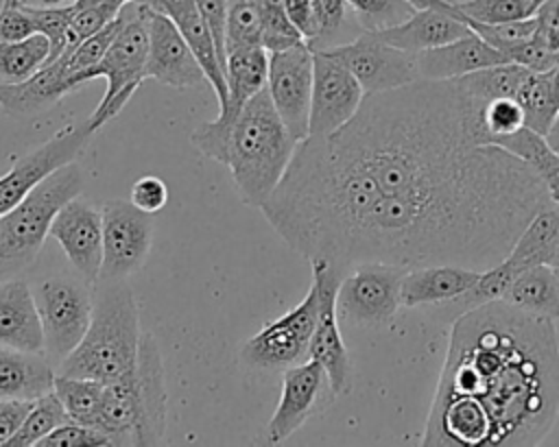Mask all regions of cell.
Wrapping results in <instances>:
<instances>
[{
	"mask_svg": "<svg viewBox=\"0 0 559 447\" xmlns=\"http://www.w3.org/2000/svg\"><path fill=\"white\" fill-rule=\"evenodd\" d=\"M483 107L454 78H419L365 94L328 135L356 220L349 270L360 262L487 270L552 203L526 161L485 142Z\"/></svg>",
	"mask_w": 559,
	"mask_h": 447,
	"instance_id": "obj_1",
	"label": "cell"
},
{
	"mask_svg": "<svg viewBox=\"0 0 559 447\" xmlns=\"http://www.w3.org/2000/svg\"><path fill=\"white\" fill-rule=\"evenodd\" d=\"M559 414L555 321L496 299L452 325L421 445H537Z\"/></svg>",
	"mask_w": 559,
	"mask_h": 447,
	"instance_id": "obj_2",
	"label": "cell"
},
{
	"mask_svg": "<svg viewBox=\"0 0 559 447\" xmlns=\"http://www.w3.org/2000/svg\"><path fill=\"white\" fill-rule=\"evenodd\" d=\"M297 140L282 122L269 89L253 94L234 120L227 168L242 203L260 207L282 181Z\"/></svg>",
	"mask_w": 559,
	"mask_h": 447,
	"instance_id": "obj_3",
	"label": "cell"
},
{
	"mask_svg": "<svg viewBox=\"0 0 559 447\" xmlns=\"http://www.w3.org/2000/svg\"><path fill=\"white\" fill-rule=\"evenodd\" d=\"M94 286L90 327L57 373L107 384L127 375L138 362L140 314L127 281H96Z\"/></svg>",
	"mask_w": 559,
	"mask_h": 447,
	"instance_id": "obj_4",
	"label": "cell"
},
{
	"mask_svg": "<svg viewBox=\"0 0 559 447\" xmlns=\"http://www.w3.org/2000/svg\"><path fill=\"white\" fill-rule=\"evenodd\" d=\"M85 174L76 161L46 177L20 205L0 216V283L17 277L39 255L55 214L81 194Z\"/></svg>",
	"mask_w": 559,
	"mask_h": 447,
	"instance_id": "obj_5",
	"label": "cell"
},
{
	"mask_svg": "<svg viewBox=\"0 0 559 447\" xmlns=\"http://www.w3.org/2000/svg\"><path fill=\"white\" fill-rule=\"evenodd\" d=\"M120 31L98 65L92 68L94 78H105L107 87L87 118L92 129L98 131L105 122L116 118L131 100L140 83L146 78L148 57V7L144 0H133L120 9Z\"/></svg>",
	"mask_w": 559,
	"mask_h": 447,
	"instance_id": "obj_6",
	"label": "cell"
},
{
	"mask_svg": "<svg viewBox=\"0 0 559 447\" xmlns=\"http://www.w3.org/2000/svg\"><path fill=\"white\" fill-rule=\"evenodd\" d=\"M33 297L44 331V353L57 371L90 327L94 288L79 275L48 277L33 286Z\"/></svg>",
	"mask_w": 559,
	"mask_h": 447,
	"instance_id": "obj_7",
	"label": "cell"
},
{
	"mask_svg": "<svg viewBox=\"0 0 559 447\" xmlns=\"http://www.w3.org/2000/svg\"><path fill=\"white\" fill-rule=\"evenodd\" d=\"M408 266L389 262H360L345 273L336 292L338 318L360 325H389L397 314L402 299V279Z\"/></svg>",
	"mask_w": 559,
	"mask_h": 447,
	"instance_id": "obj_8",
	"label": "cell"
},
{
	"mask_svg": "<svg viewBox=\"0 0 559 447\" xmlns=\"http://www.w3.org/2000/svg\"><path fill=\"white\" fill-rule=\"evenodd\" d=\"M319 316V290L314 281L290 312L266 323L240 347V360L251 369L286 371L308 358L310 338Z\"/></svg>",
	"mask_w": 559,
	"mask_h": 447,
	"instance_id": "obj_9",
	"label": "cell"
},
{
	"mask_svg": "<svg viewBox=\"0 0 559 447\" xmlns=\"http://www.w3.org/2000/svg\"><path fill=\"white\" fill-rule=\"evenodd\" d=\"M103 264L98 281H127L148 257L153 218L131 201L114 198L103 207Z\"/></svg>",
	"mask_w": 559,
	"mask_h": 447,
	"instance_id": "obj_10",
	"label": "cell"
},
{
	"mask_svg": "<svg viewBox=\"0 0 559 447\" xmlns=\"http://www.w3.org/2000/svg\"><path fill=\"white\" fill-rule=\"evenodd\" d=\"M323 52L341 61L358 78L365 94L397 89L421 78L417 55L382 41L371 31H362L356 39Z\"/></svg>",
	"mask_w": 559,
	"mask_h": 447,
	"instance_id": "obj_11",
	"label": "cell"
},
{
	"mask_svg": "<svg viewBox=\"0 0 559 447\" xmlns=\"http://www.w3.org/2000/svg\"><path fill=\"white\" fill-rule=\"evenodd\" d=\"M94 133L96 131L92 129L90 120H83L79 124L66 126L41 146L20 157L0 177V216L20 205L55 170L76 161Z\"/></svg>",
	"mask_w": 559,
	"mask_h": 447,
	"instance_id": "obj_12",
	"label": "cell"
},
{
	"mask_svg": "<svg viewBox=\"0 0 559 447\" xmlns=\"http://www.w3.org/2000/svg\"><path fill=\"white\" fill-rule=\"evenodd\" d=\"M312 281L319 290V316L310 338L308 358L317 360L330 382L334 395H345L352 388V362L338 329L336 292L345 273L325 259H310Z\"/></svg>",
	"mask_w": 559,
	"mask_h": 447,
	"instance_id": "obj_13",
	"label": "cell"
},
{
	"mask_svg": "<svg viewBox=\"0 0 559 447\" xmlns=\"http://www.w3.org/2000/svg\"><path fill=\"white\" fill-rule=\"evenodd\" d=\"M314 52L306 41L269 52L266 89L271 100L297 142L308 137L310 98H312Z\"/></svg>",
	"mask_w": 559,
	"mask_h": 447,
	"instance_id": "obj_14",
	"label": "cell"
},
{
	"mask_svg": "<svg viewBox=\"0 0 559 447\" xmlns=\"http://www.w3.org/2000/svg\"><path fill=\"white\" fill-rule=\"evenodd\" d=\"M365 100L358 78L334 57L319 50L312 65L308 135H330L347 124Z\"/></svg>",
	"mask_w": 559,
	"mask_h": 447,
	"instance_id": "obj_15",
	"label": "cell"
},
{
	"mask_svg": "<svg viewBox=\"0 0 559 447\" xmlns=\"http://www.w3.org/2000/svg\"><path fill=\"white\" fill-rule=\"evenodd\" d=\"M325 395H332L323 366L308 358L284 371L282 392L277 408L266 425V440L273 445L290 438L323 403Z\"/></svg>",
	"mask_w": 559,
	"mask_h": 447,
	"instance_id": "obj_16",
	"label": "cell"
},
{
	"mask_svg": "<svg viewBox=\"0 0 559 447\" xmlns=\"http://www.w3.org/2000/svg\"><path fill=\"white\" fill-rule=\"evenodd\" d=\"M50 235L81 279L96 283L103 264V212L74 196L52 218Z\"/></svg>",
	"mask_w": 559,
	"mask_h": 447,
	"instance_id": "obj_17",
	"label": "cell"
},
{
	"mask_svg": "<svg viewBox=\"0 0 559 447\" xmlns=\"http://www.w3.org/2000/svg\"><path fill=\"white\" fill-rule=\"evenodd\" d=\"M144 76L177 89L207 83V76L201 63L197 61L192 48L183 39L177 24L168 15L153 11L151 7H148V57H146Z\"/></svg>",
	"mask_w": 559,
	"mask_h": 447,
	"instance_id": "obj_18",
	"label": "cell"
},
{
	"mask_svg": "<svg viewBox=\"0 0 559 447\" xmlns=\"http://www.w3.org/2000/svg\"><path fill=\"white\" fill-rule=\"evenodd\" d=\"M85 81H90L87 72L68 74L66 59L57 57L24 81L0 83V107L13 118H35Z\"/></svg>",
	"mask_w": 559,
	"mask_h": 447,
	"instance_id": "obj_19",
	"label": "cell"
},
{
	"mask_svg": "<svg viewBox=\"0 0 559 447\" xmlns=\"http://www.w3.org/2000/svg\"><path fill=\"white\" fill-rule=\"evenodd\" d=\"M133 377L140 399L135 445H159L166 434V371L153 334L142 331Z\"/></svg>",
	"mask_w": 559,
	"mask_h": 447,
	"instance_id": "obj_20",
	"label": "cell"
},
{
	"mask_svg": "<svg viewBox=\"0 0 559 447\" xmlns=\"http://www.w3.org/2000/svg\"><path fill=\"white\" fill-rule=\"evenodd\" d=\"M498 63H509V57L485 41L478 33H469L461 39L417 52L419 76L430 81L459 78Z\"/></svg>",
	"mask_w": 559,
	"mask_h": 447,
	"instance_id": "obj_21",
	"label": "cell"
},
{
	"mask_svg": "<svg viewBox=\"0 0 559 447\" xmlns=\"http://www.w3.org/2000/svg\"><path fill=\"white\" fill-rule=\"evenodd\" d=\"M483 270L461 264H428L408 268L402 279L400 299L404 307L452 303L463 297Z\"/></svg>",
	"mask_w": 559,
	"mask_h": 447,
	"instance_id": "obj_22",
	"label": "cell"
},
{
	"mask_svg": "<svg viewBox=\"0 0 559 447\" xmlns=\"http://www.w3.org/2000/svg\"><path fill=\"white\" fill-rule=\"evenodd\" d=\"M0 345L44 353V331L33 288L17 277L0 283Z\"/></svg>",
	"mask_w": 559,
	"mask_h": 447,
	"instance_id": "obj_23",
	"label": "cell"
},
{
	"mask_svg": "<svg viewBox=\"0 0 559 447\" xmlns=\"http://www.w3.org/2000/svg\"><path fill=\"white\" fill-rule=\"evenodd\" d=\"M225 76H227V89H229L227 102L221 105L218 118L212 122L218 131L229 133L242 105L253 94L266 87L269 50L264 46H253V48H240V50L227 52Z\"/></svg>",
	"mask_w": 559,
	"mask_h": 447,
	"instance_id": "obj_24",
	"label": "cell"
},
{
	"mask_svg": "<svg viewBox=\"0 0 559 447\" xmlns=\"http://www.w3.org/2000/svg\"><path fill=\"white\" fill-rule=\"evenodd\" d=\"M474 33L469 24L459 20L456 15L441 11V9H417L408 20H404L397 26L376 31V35L406 52H421L428 48L443 46L448 41L461 39L465 35Z\"/></svg>",
	"mask_w": 559,
	"mask_h": 447,
	"instance_id": "obj_25",
	"label": "cell"
},
{
	"mask_svg": "<svg viewBox=\"0 0 559 447\" xmlns=\"http://www.w3.org/2000/svg\"><path fill=\"white\" fill-rule=\"evenodd\" d=\"M500 262L515 277L522 270L539 264L559 268V205L548 203L542 207L515 238L507 257Z\"/></svg>",
	"mask_w": 559,
	"mask_h": 447,
	"instance_id": "obj_26",
	"label": "cell"
},
{
	"mask_svg": "<svg viewBox=\"0 0 559 447\" xmlns=\"http://www.w3.org/2000/svg\"><path fill=\"white\" fill-rule=\"evenodd\" d=\"M55 366L46 353L0 345V399L33 401L55 386Z\"/></svg>",
	"mask_w": 559,
	"mask_h": 447,
	"instance_id": "obj_27",
	"label": "cell"
},
{
	"mask_svg": "<svg viewBox=\"0 0 559 447\" xmlns=\"http://www.w3.org/2000/svg\"><path fill=\"white\" fill-rule=\"evenodd\" d=\"M502 299L522 312H528L548 321H557L559 318V268L539 264L522 270L513 279V283L509 286Z\"/></svg>",
	"mask_w": 559,
	"mask_h": 447,
	"instance_id": "obj_28",
	"label": "cell"
},
{
	"mask_svg": "<svg viewBox=\"0 0 559 447\" xmlns=\"http://www.w3.org/2000/svg\"><path fill=\"white\" fill-rule=\"evenodd\" d=\"M491 144H498L515 157H520L522 161H526L544 181L550 201L559 205V155L548 146L544 135L528 126H522L513 133L493 137Z\"/></svg>",
	"mask_w": 559,
	"mask_h": 447,
	"instance_id": "obj_29",
	"label": "cell"
},
{
	"mask_svg": "<svg viewBox=\"0 0 559 447\" xmlns=\"http://www.w3.org/2000/svg\"><path fill=\"white\" fill-rule=\"evenodd\" d=\"M528 72H531L528 68L509 61V63H498V65H489V68L469 72L454 81L472 98H476L480 102H489L496 98H515V94Z\"/></svg>",
	"mask_w": 559,
	"mask_h": 447,
	"instance_id": "obj_30",
	"label": "cell"
},
{
	"mask_svg": "<svg viewBox=\"0 0 559 447\" xmlns=\"http://www.w3.org/2000/svg\"><path fill=\"white\" fill-rule=\"evenodd\" d=\"M52 390L61 399L70 421L96 425V419L103 408L105 382L92 377H72V375H55Z\"/></svg>",
	"mask_w": 559,
	"mask_h": 447,
	"instance_id": "obj_31",
	"label": "cell"
},
{
	"mask_svg": "<svg viewBox=\"0 0 559 447\" xmlns=\"http://www.w3.org/2000/svg\"><path fill=\"white\" fill-rule=\"evenodd\" d=\"M50 59V41L35 33L17 41H0V78L17 83L33 76Z\"/></svg>",
	"mask_w": 559,
	"mask_h": 447,
	"instance_id": "obj_32",
	"label": "cell"
},
{
	"mask_svg": "<svg viewBox=\"0 0 559 447\" xmlns=\"http://www.w3.org/2000/svg\"><path fill=\"white\" fill-rule=\"evenodd\" d=\"M515 98L524 109V126L537 131L539 135H546L559 113V102L552 94L548 72L531 70L522 81Z\"/></svg>",
	"mask_w": 559,
	"mask_h": 447,
	"instance_id": "obj_33",
	"label": "cell"
},
{
	"mask_svg": "<svg viewBox=\"0 0 559 447\" xmlns=\"http://www.w3.org/2000/svg\"><path fill=\"white\" fill-rule=\"evenodd\" d=\"M70 416L55 390L33 399L28 414L24 416L20 430L9 440V447H37L52 430L68 423Z\"/></svg>",
	"mask_w": 559,
	"mask_h": 447,
	"instance_id": "obj_34",
	"label": "cell"
},
{
	"mask_svg": "<svg viewBox=\"0 0 559 447\" xmlns=\"http://www.w3.org/2000/svg\"><path fill=\"white\" fill-rule=\"evenodd\" d=\"M262 46V15L258 0H229L225 50Z\"/></svg>",
	"mask_w": 559,
	"mask_h": 447,
	"instance_id": "obj_35",
	"label": "cell"
},
{
	"mask_svg": "<svg viewBox=\"0 0 559 447\" xmlns=\"http://www.w3.org/2000/svg\"><path fill=\"white\" fill-rule=\"evenodd\" d=\"M362 31H384L408 20L417 9L408 0H347Z\"/></svg>",
	"mask_w": 559,
	"mask_h": 447,
	"instance_id": "obj_36",
	"label": "cell"
},
{
	"mask_svg": "<svg viewBox=\"0 0 559 447\" xmlns=\"http://www.w3.org/2000/svg\"><path fill=\"white\" fill-rule=\"evenodd\" d=\"M262 15V46L269 52L284 50L304 41L286 13V0H258Z\"/></svg>",
	"mask_w": 559,
	"mask_h": 447,
	"instance_id": "obj_37",
	"label": "cell"
},
{
	"mask_svg": "<svg viewBox=\"0 0 559 447\" xmlns=\"http://www.w3.org/2000/svg\"><path fill=\"white\" fill-rule=\"evenodd\" d=\"M454 4L467 17V24H502L535 15L533 0H463Z\"/></svg>",
	"mask_w": 559,
	"mask_h": 447,
	"instance_id": "obj_38",
	"label": "cell"
},
{
	"mask_svg": "<svg viewBox=\"0 0 559 447\" xmlns=\"http://www.w3.org/2000/svg\"><path fill=\"white\" fill-rule=\"evenodd\" d=\"M120 13L107 24L103 26L100 31H96L94 35H90L87 39H83L72 52L70 57H63L66 59V72L68 74H76V72H87L90 74V81L94 78L92 76V68L100 63V59L105 57L107 48L111 46V41L116 39L118 31H120Z\"/></svg>",
	"mask_w": 559,
	"mask_h": 447,
	"instance_id": "obj_39",
	"label": "cell"
},
{
	"mask_svg": "<svg viewBox=\"0 0 559 447\" xmlns=\"http://www.w3.org/2000/svg\"><path fill=\"white\" fill-rule=\"evenodd\" d=\"M122 9L120 0H103L94 7L81 9L74 13L70 26H68V35H66V48L59 57H70V52L90 35H94L96 31H100L103 26H107Z\"/></svg>",
	"mask_w": 559,
	"mask_h": 447,
	"instance_id": "obj_40",
	"label": "cell"
},
{
	"mask_svg": "<svg viewBox=\"0 0 559 447\" xmlns=\"http://www.w3.org/2000/svg\"><path fill=\"white\" fill-rule=\"evenodd\" d=\"M33 22H35V31L46 35L48 41H50V59H57L63 48H66V35H68V26L76 13L74 4H63V7H57V4H46V7H33V4H26Z\"/></svg>",
	"mask_w": 559,
	"mask_h": 447,
	"instance_id": "obj_41",
	"label": "cell"
},
{
	"mask_svg": "<svg viewBox=\"0 0 559 447\" xmlns=\"http://www.w3.org/2000/svg\"><path fill=\"white\" fill-rule=\"evenodd\" d=\"M347 0H317V22L319 31L312 41H308L312 52L328 50L332 46H338V37L343 26L347 24Z\"/></svg>",
	"mask_w": 559,
	"mask_h": 447,
	"instance_id": "obj_42",
	"label": "cell"
},
{
	"mask_svg": "<svg viewBox=\"0 0 559 447\" xmlns=\"http://www.w3.org/2000/svg\"><path fill=\"white\" fill-rule=\"evenodd\" d=\"M485 142L491 144L493 137L513 133L524 126V109L518 98H496L483 107Z\"/></svg>",
	"mask_w": 559,
	"mask_h": 447,
	"instance_id": "obj_43",
	"label": "cell"
},
{
	"mask_svg": "<svg viewBox=\"0 0 559 447\" xmlns=\"http://www.w3.org/2000/svg\"><path fill=\"white\" fill-rule=\"evenodd\" d=\"M111 438L94 425L68 421L52 430L37 447H107Z\"/></svg>",
	"mask_w": 559,
	"mask_h": 447,
	"instance_id": "obj_44",
	"label": "cell"
},
{
	"mask_svg": "<svg viewBox=\"0 0 559 447\" xmlns=\"http://www.w3.org/2000/svg\"><path fill=\"white\" fill-rule=\"evenodd\" d=\"M469 28L478 33L485 41L496 46L498 50H504L518 41H524L535 35L537 20L535 15L524 17V20H511L502 24H480V22H469Z\"/></svg>",
	"mask_w": 559,
	"mask_h": 447,
	"instance_id": "obj_45",
	"label": "cell"
},
{
	"mask_svg": "<svg viewBox=\"0 0 559 447\" xmlns=\"http://www.w3.org/2000/svg\"><path fill=\"white\" fill-rule=\"evenodd\" d=\"M35 22L22 0H4L0 7V41H17L35 35Z\"/></svg>",
	"mask_w": 559,
	"mask_h": 447,
	"instance_id": "obj_46",
	"label": "cell"
},
{
	"mask_svg": "<svg viewBox=\"0 0 559 447\" xmlns=\"http://www.w3.org/2000/svg\"><path fill=\"white\" fill-rule=\"evenodd\" d=\"M511 63H520L533 72H548L559 63V55L544 48L535 37H528L524 41H518L502 50Z\"/></svg>",
	"mask_w": 559,
	"mask_h": 447,
	"instance_id": "obj_47",
	"label": "cell"
},
{
	"mask_svg": "<svg viewBox=\"0 0 559 447\" xmlns=\"http://www.w3.org/2000/svg\"><path fill=\"white\" fill-rule=\"evenodd\" d=\"M197 9L212 33L218 59L223 68L227 65V50H225V31H227V11H229V0H197Z\"/></svg>",
	"mask_w": 559,
	"mask_h": 447,
	"instance_id": "obj_48",
	"label": "cell"
},
{
	"mask_svg": "<svg viewBox=\"0 0 559 447\" xmlns=\"http://www.w3.org/2000/svg\"><path fill=\"white\" fill-rule=\"evenodd\" d=\"M138 209L146 214L159 212L168 203V188L159 177L146 174L140 177L133 188H131V198H129Z\"/></svg>",
	"mask_w": 559,
	"mask_h": 447,
	"instance_id": "obj_49",
	"label": "cell"
},
{
	"mask_svg": "<svg viewBox=\"0 0 559 447\" xmlns=\"http://www.w3.org/2000/svg\"><path fill=\"white\" fill-rule=\"evenodd\" d=\"M535 20H537V28L533 37L544 48L559 55V0H544L535 9Z\"/></svg>",
	"mask_w": 559,
	"mask_h": 447,
	"instance_id": "obj_50",
	"label": "cell"
},
{
	"mask_svg": "<svg viewBox=\"0 0 559 447\" xmlns=\"http://www.w3.org/2000/svg\"><path fill=\"white\" fill-rule=\"evenodd\" d=\"M286 13L306 44L317 37V0H286Z\"/></svg>",
	"mask_w": 559,
	"mask_h": 447,
	"instance_id": "obj_51",
	"label": "cell"
},
{
	"mask_svg": "<svg viewBox=\"0 0 559 447\" xmlns=\"http://www.w3.org/2000/svg\"><path fill=\"white\" fill-rule=\"evenodd\" d=\"M31 403L33 401L24 399H0V447L9 445V440L15 436L31 410Z\"/></svg>",
	"mask_w": 559,
	"mask_h": 447,
	"instance_id": "obj_52",
	"label": "cell"
},
{
	"mask_svg": "<svg viewBox=\"0 0 559 447\" xmlns=\"http://www.w3.org/2000/svg\"><path fill=\"white\" fill-rule=\"evenodd\" d=\"M153 11H159L164 15H168L170 20H175L177 15L190 11L197 7V0H144Z\"/></svg>",
	"mask_w": 559,
	"mask_h": 447,
	"instance_id": "obj_53",
	"label": "cell"
},
{
	"mask_svg": "<svg viewBox=\"0 0 559 447\" xmlns=\"http://www.w3.org/2000/svg\"><path fill=\"white\" fill-rule=\"evenodd\" d=\"M415 9H441V11H448L452 15H456L459 20H463L467 24V17L456 9L454 2H448V0H408Z\"/></svg>",
	"mask_w": 559,
	"mask_h": 447,
	"instance_id": "obj_54",
	"label": "cell"
},
{
	"mask_svg": "<svg viewBox=\"0 0 559 447\" xmlns=\"http://www.w3.org/2000/svg\"><path fill=\"white\" fill-rule=\"evenodd\" d=\"M544 137H546V142H548V146L559 155V113H557V118L552 120V124H550V129H548V133H546Z\"/></svg>",
	"mask_w": 559,
	"mask_h": 447,
	"instance_id": "obj_55",
	"label": "cell"
},
{
	"mask_svg": "<svg viewBox=\"0 0 559 447\" xmlns=\"http://www.w3.org/2000/svg\"><path fill=\"white\" fill-rule=\"evenodd\" d=\"M548 76H550L552 94H555V98H557V102H559V63H557L555 68H550V70H548Z\"/></svg>",
	"mask_w": 559,
	"mask_h": 447,
	"instance_id": "obj_56",
	"label": "cell"
},
{
	"mask_svg": "<svg viewBox=\"0 0 559 447\" xmlns=\"http://www.w3.org/2000/svg\"><path fill=\"white\" fill-rule=\"evenodd\" d=\"M98 2H103V0H74L72 4H74V9H76V11H81V9L94 7V4H98Z\"/></svg>",
	"mask_w": 559,
	"mask_h": 447,
	"instance_id": "obj_57",
	"label": "cell"
},
{
	"mask_svg": "<svg viewBox=\"0 0 559 447\" xmlns=\"http://www.w3.org/2000/svg\"><path fill=\"white\" fill-rule=\"evenodd\" d=\"M542 2H544V0H533V4H535V9H537V7H539V4H542Z\"/></svg>",
	"mask_w": 559,
	"mask_h": 447,
	"instance_id": "obj_58",
	"label": "cell"
},
{
	"mask_svg": "<svg viewBox=\"0 0 559 447\" xmlns=\"http://www.w3.org/2000/svg\"><path fill=\"white\" fill-rule=\"evenodd\" d=\"M120 2H122V4H127V2H133V0H120Z\"/></svg>",
	"mask_w": 559,
	"mask_h": 447,
	"instance_id": "obj_59",
	"label": "cell"
}]
</instances>
